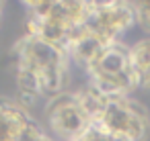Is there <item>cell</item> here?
Here are the masks:
<instances>
[{
	"instance_id": "4",
	"label": "cell",
	"mask_w": 150,
	"mask_h": 141,
	"mask_svg": "<svg viewBox=\"0 0 150 141\" xmlns=\"http://www.w3.org/2000/svg\"><path fill=\"white\" fill-rule=\"evenodd\" d=\"M129 68L136 88H150V37L129 47Z\"/></svg>"
},
{
	"instance_id": "1",
	"label": "cell",
	"mask_w": 150,
	"mask_h": 141,
	"mask_svg": "<svg viewBox=\"0 0 150 141\" xmlns=\"http://www.w3.org/2000/svg\"><path fill=\"white\" fill-rule=\"evenodd\" d=\"M95 123L119 141H144L148 133V114L129 96L109 100L105 112Z\"/></svg>"
},
{
	"instance_id": "2",
	"label": "cell",
	"mask_w": 150,
	"mask_h": 141,
	"mask_svg": "<svg viewBox=\"0 0 150 141\" xmlns=\"http://www.w3.org/2000/svg\"><path fill=\"white\" fill-rule=\"evenodd\" d=\"M45 117H47V127L62 141H74L91 125L88 117L78 104L76 94H68V92L58 94L47 100Z\"/></svg>"
},
{
	"instance_id": "5",
	"label": "cell",
	"mask_w": 150,
	"mask_h": 141,
	"mask_svg": "<svg viewBox=\"0 0 150 141\" xmlns=\"http://www.w3.org/2000/svg\"><path fill=\"white\" fill-rule=\"evenodd\" d=\"M134 13H136V23L150 33V2H136Z\"/></svg>"
},
{
	"instance_id": "3",
	"label": "cell",
	"mask_w": 150,
	"mask_h": 141,
	"mask_svg": "<svg viewBox=\"0 0 150 141\" xmlns=\"http://www.w3.org/2000/svg\"><path fill=\"white\" fill-rule=\"evenodd\" d=\"M136 23L134 4L127 2H91V15L84 25L109 41H119V37L129 31Z\"/></svg>"
}]
</instances>
